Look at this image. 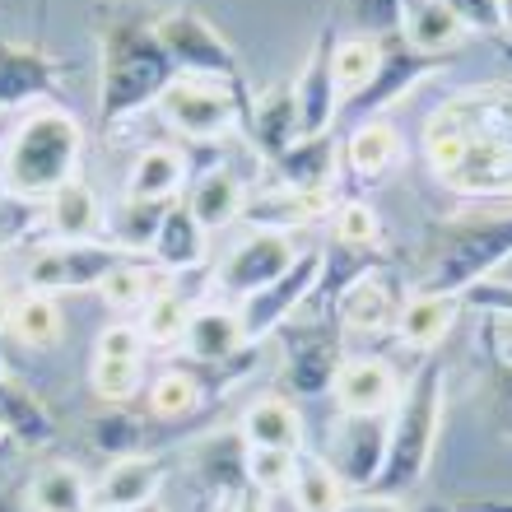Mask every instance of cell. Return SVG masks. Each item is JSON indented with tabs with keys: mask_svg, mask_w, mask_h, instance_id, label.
<instances>
[{
	"mask_svg": "<svg viewBox=\"0 0 512 512\" xmlns=\"http://www.w3.org/2000/svg\"><path fill=\"white\" fill-rule=\"evenodd\" d=\"M433 182L466 201H512V84H471L424 117Z\"/></svg>",
	"mask_w": 512,
	"mask_h": 512,
	"instance_id": "cell-1",
	"label": "cell"
},
{
	"mask_svg": "<svg viewBox=\"0 0 512 512\" xmlns=\"http://www.w3.org/2000/svg\"><path fill=\"white\" fill-rule=\"evenodd\" d=\"M177 80L173 56L163 52L159 28L140 14H112L98 28V122H131L135 112L159 103L163 89Z\"/></svg>",
	"mask_w": 512,
	"mask_h": 512,
	"instance_id": "cell-2",
	"label": "cell"
},
{
	"mask_svg": "<svg viewBox=\"0 0 512 512\" xmlns=\"http://www.w3.org/2000/svg\"><path fill=\"white\" fill-rule=\"evenodd\" d=\"M84 126L61 108H38L14 126L0 159V191L14 201H52L56 191L80 177Z\"/></svg>",
	"mask_w": 512,
	"mask_h": 512,
	"instance_id": "cell-3",
	"label": "cell"
},
{
	"mask_svg": "<svg viewBox=\"0 0 512 512\" xmlns=\"http://www.w3.org/2000/svg\"><path fill=\"white\" fill-rule=\"evenodd\" d=\"M512 256V210L508 215H471L433 224L424 238V270L415 294L461 298L480 280H494V270Z\"/></svg>",
	"mask_w": 512,
	"mask_h": 512,
	"instance_id": "cell-4",
	"label": "cell"
},
{
	"mask_svg": "<svg viewBox=\"0 0 512 512\" xmlns=\"http://www.w3.org/2000/svg\"><path fill=\"white\" fill-rule=\"evenodd\" d=\"M443 387H447L443 364L429 359L415 373V382L405 387L401 405H396V419L387 429V461H382V475L373 480L368 494L396 499L405 489H415L419 475L429 471L433 443H438V429H443Z\"/></svg>",
	"mask_w": 512,
	"mask_h": 512,
	"instance_id": "cell-5",
	"label": "cell"
},
{
	"mask_svg": "<svg viewBox=\"0 0 512 512\" xmlns=\"http://www.w3.org/2000/svg\"><path fill=\"white\" fill-rule=\"evenodd\" d=\"M159 28V42L163 52L173 56L177 75H196V80H215V84H229L238 94H247L243 84V61L233 52L224 33H219L205 14L196 10H168L154 19Z\"/></svg>",
	"mask_w": 512,
	"mask_h": 512,
	"instance_id": "cell-6",
	"label": "cell"
},
{
	"mask_svg": "<svg viewBox=\"0 0 512 512\" xmlns=\"http://www.w3.org/2000/svg\"><path fill=\"white\" fill-rule=\"evenodd\" d=\"M159 112L163 122L173 126L177 135L187 140H219L229 135L233 126H247V94L229 89V84H215V80H196V75H177L159 98Z\"/></svg>",
	"mask_w": 512,
	"mask_h": 512,
	"instance_id": "cell-7",
	"label": "cell"
},
{
	"mask_svg": "<svg viewBox=\"0 0 512 512\" xmlns=\"http://www.w3.org/2000/svg\"><path fill=\"white\" fill-rule=\"evenodd\" d=\"M443 61H447V56L415 52V47H405L401 38H382L378 75H373V80H368L354 98H345L340 117H345L350 126L378 122V117L391 108V103H401L410 89H419V84L429 80V75H438V70H443Z\"/></svg>",
	"mask_w": 512,
	"mask_h": 512,
	"instance_id": "cell-8",
	"label": "cell"
},
{
	"mask_svg": "<svg viewBox=\"0 0 512 512\" xmlns=\"http://www.w3.org/2000/svg\"><path fill=\"white\" fill-rule=\"evenodd\" d=\"M317 284H322V252H298V261L284 270L280 280L266 284V289H256V294H247L243 308H238L247 345H252L256 336H266V331H280L284 322H294V308L317 294Z\"/></svg>",
	"mask_w": 512,
	"mask_h": 512,
	"instance_id": "cell-9",
	"label": "cell"
},
{
	"mask_svg": "<svg viewBox=\"0 0 512 512\" xmlns=\"http://www.w3.org/2000/svg\"><path fill=\"white\" fill-rule=\"evenodd\" d=\"M284 340V382L298 391V396H322L340 373V322L331 326H280Z\"/></svg>",
	"mask_w": 512,
	"mask_h": 512,
	"instance_id": "cell-10",
	"label": "cell"
},
{
	"mask_svg": "<svg viewBox=\"0 0 512 512\" xmlns=\"http://www.w3.org/2000/svg\"><path fill=\"white\" fill-rule=\"evenodd\" d=\"M126 256L103 243H61L42 247L28 266V289L33 294H56V289H98Z\"/></svg>",
	"mask_w": 512,
	"mask_h": 512,
	"instance_id": "cell-11",
	"label": "cell"
},
{
	"mask_svg": "<svg viewBox=\"0 0 512 512\" xmlns=\"http://www.w3.org/2000/svg\"><path fill=\"white\" fill-rule=\"evenodd\" d=\"M289 89H294L303 135H326L331 126H336L340 89H336V33H331V28L317 33L308 61H303V70H298V84H289Z\"/></svg>",
	"mask_w": 512,
	"mask_h": 512,
	"instance_id": "cell-12",
	"label": "cell"
},
{
	"mask_svg": "<svg viewBox=\"0 0 512 512\" xmlns=\"http://www.w3.org/2000/svg\"><path fill=\"white\" fill-rule=\"evenodd\" d=\"M298 261L294 252V238L289 233H266V229H252L243 243L233 247L224 256V266H219V284L229 289V294L247 298L256 289H266L284 275V270Z\"/></svg>",
	"mask_w": 512,
	"mask_h": 512,
	"instance_id": "cell-13",
	"label": "cell"
},
{
	"mask_svg": "<svg viewBox=\"0 0 512 512\" xmlns=\"http://www.w3.org/2000/svg\"><path fill=\"white\" fill-rule=\"evenodd\" d=\"M387 461V424L378 415H345L336 429V452H331V471L340 475V485L373 489Z\"/></svg>",
	"mask_w": 512,
	"mask_h": 512,
	"instance_id": "cell-14",
	"label": "cell"
},
{
	"mask_svg": "<svg viewBox=\"0 0 512 512\" xmlns=\"http://www.w3.org/2000/svg\"><path fill=\"white\" fill-rule=\"evenodd\" d=\"M247 140H252L256 159L266 163H280L289 149L303 140V126H298V103H294V89H270V94L256 98V108L247 112Z\"/></svg>",
	"mask_w": 512,
	"mask_h": 512,
	"instance_id": "cell-15",
	"label": "cell"
},
{
	"mask_svg": "<svg viewBox=\"0 0 512 512\" xmlns=\"http://www.w3.org/2000/svg\"><path fill=\"white\" fill-rule=\"evenodd\" d=\"M331 391H336V401H340L345 415H382V410L396 401L401 382H396V373H391L387 359H378V354H359V359H345V364H340Z\"/></svg>",
	"mask_w": 512,
	"mask_h": 512,
	"instance_id": "cell-16",
	"label": "cell"
},
{
	"mask_svg": "<svg viewBox=\"0 0 512 512\" xmlns=\"http://www.w3.org/2000/svg\"><path fill=\"white\" fill-rule=\"evenodd\" d=\"M56 94V61L24 42H0V117Z\"/></svg>",
	"mask_w": 512,
	"mask_h": 512,
	"instance_id": "cell-17",
	"label": "cell"
},
{
	"mask_svg": "<svg viewBox=\"0 0 512 512\" xmlns=\"http://www.w3.org/2000/svg\"><path fill=\"white\" fill-rule=\"evenodd\" d=\"M326 210H331V191H294V187H270L243 205L247 224L266 233L303 229L312 219H322Z\"/></svg>",
	"mask_w": 512,
	"mask_h": 512,
	"instance_id": "cell-18",
	"label": "cell"
},
{
	"mask_svg": "<svg viewBox=\"0 0 512 512\" xmlns=\"http://www.w3.org/2000/svg\"><path fill=\"white\" fill-rule=\"evenodd\" d=\"M163 485V466L149 457H122L112 461L108 475L98 480L94 489V508L98 512H135V508H149L154 494Z\"/></svg>",
	"mask_w": 512,
	"mask_h": 512,
	"instance_id": "cell-19",
	"label": "cell"
},
{
	"mask_svg": "<svg viewBox=\"0 0 512 512\" xmlns=\"http://www.w3.org/2000/svg\"><path fill=\"white\" fill-rule=\"evenodd\" d=\"M336 163H340V145L336 135H303L280 163H270L275 187H294V191H331L336 182Z\"/></svg>",
	"mask_w": 512,
	"mask_h": 512,
	"instance_id": "cell-20",
	"label": "cell"
},
{
	"mask_svg": "<svg viewBox=\"0 0 512 512\" xmlns=\"http://www.w3.org/2000/svg\"><path fill=\"white\" fill-rule=\"evenodd\" d=\"M182 340H187V354L196 359V364H229L233 354L247 345L243 317H238L233 308H201V312H191Z\"/></svg>",
	"mask_w": 512,
	"mask_h": 512,
	"instance_id": "cell-21",
	"label": "cell"
},
{
	"mask_svg": "<svg viewBox=\"0 0 512 512\" xmlns=\"http://www.w3.org/2000/svg\"><path fill=\"white\" fill-rule=\"evenodd\" d=\"M243 205H247V191H243V177L233 173V168H210V173H201L187 196V210L196 215V224H201L205 233L229 229L233 219L243 215Z\"/></svg>",
	"mask_w": 512,
	"mask_h": 512,
	"instance_id": "cell-22",
	"label": "cell"
},
{
	"mask_svg": "<svg viewBox=\"0 0 512 512\" xmlns=\"http://www.w3.org/2000/svg\"><path fill=\"white\" fill-rule=\"evenodd\" d=\"M396 298H391L387 280L378 275H359L354 284H345L336 298V322L345 331H368V336H378L387 326H396Z\"/></svg>",
	"mask_w": 512,
	"mask_h": 512,
	"instance_id": "cell-23",
	"label": "cell"
},
{
	"mask_svg": "<svg viewBox=\"0 0 512 512\" xmlns=\"http://www.w3.org/2000/svg\"><path fill=\"white\" fill-rule=\"evenodd\" d=\"M243 443L261 452H303V415L284 396H266L243 415Z\"/></svg>",
	"mask_w": 512,
	"mask_h": 512,
	"instance_id": "cell-24",
	"label": "cell"
},
{
	"mask_svg": "<svg viewBox=\"0 0 512 512\" xmlns=\"http://www.w3.org/2000/svg\"><path fill=\"white\" fill-rule=\"evenodd\" d=\"M457 312H461V298L415 294L396 312V340L410 345V350H433V345H443L447 331L457 326Z\"/></svg>",
	"mask_w": 512,
	"mask_h": 512,
	"instance_id": "cell-25",
	"label": "cell"
},
{
	"mask_svg": "<svg viewBox=\"0 0 512 512\" xmlns=\"http://www.w3.org/2000/svg\"><path fill=\"white\" fill-rule=\"evenodd\" d=\"M396 38H401L405 47H415V52L452 56L461 47V38H466V28L457 24V14L447 10L443 0H419V5L405 10L401 33H396Z\"/></svg>",
	"mask_w": 512,
	"mask_h": 512,
	"instance_id": "cell-26",
	"label": "cell"
},
{
	"mask_svg": "<svg viewBox=\"0 0 512 512\" xmlns=\"http://www.w3.org/2000/svg\"><path fill=\"white\" fill-rule=\"evenodd\" d=\"M182 182H187V159L168 145H154L131 163V173H126V196H131V201L173 205V196L182 191Z\"/></svg>",
	"mask_w": 512,
	"mask_h": 512,
	"instance_id": "cell-27",
	"label": "cell"
},
{
	"mask_svg": "<svg viewBox=\"0 0 512 512\" xmlns=\"http://www.w3.org/2000/svg\"><path fill=\"white\" fill-rule=\"evenodd\" d=\"M47 224L61 243H89L103 224V210H98V196L89 182H66V187L56 191L52 201H47Z\"/></svg>",
	"mask_w": 512,
	"mask_h": 512,
	"instance_id": "cell-28",
	"label": "cell"
},
{
	"mask_svg": "<svg viewBox=\"0 0 512 512\" xmlns=\"http://www.w3.org/2000/svg\"><path fill=\"white\" fill-rule=\"evenodd\" d=\"M205 238H210V233L196 224V215H191L187 205H168L163 229L149 252L159 256V266H168V270H196L205 261Z\"/></svg>",
	"mask_w": 512,
	"mask_h": 512,
	"instance_id": "cell-29",
	"label": "cell"
},
{
	"mask_svg": "<svg viewBox=\"0 0 512 512\" xmlns=\"http://www.w3.org/2000/svg\"><path fill=\"white\" fill-rule=\"evenodd\" d=\"M396 159H401V135H396V126H387V122L354 126L350 140H345V163H350V173L364 177V182L391 173Z\"/></svg>",
	"mask_w": 512,
	"mask_h": 512,
	"instance_id": "cell-30",
	"label": "cell"
},
{
	"mask_svg": "<svg viewBox=\"0 0 512 512\" xmlns=\"http://www.w3.org/2000/svg\"><path fill=\"white\" fill-rule=\"evenodd\" d=\"M28 499H33L38 512H89L94 508V489H89L84 471H75V466H42L33 475Z\"/></svg>",
	"mask_w": 512,
	"mask_h": 512,
	"instance_id": "cell-31",
	"label": "cell"
},
{
	"mask_svg": "<svg viewBox=\"0 0 512 512\" xmlns=\"http://www.w3.org/2000/svg\"><path fill=\"white\" fill-rule=\"evenodd\" d=\"M5 326L14 331V340L19 345H28V350H52L56 340H61V308H56L52 294H33L28 289L19 303L10 308V317H5Z\"/></svg>",
	"mask_w": 512,
	"mask_h": 512,
	"instance_id": "cell-32",
	"label": "cell"
},
{
	"mask_svg": "<svg viewBox=\"0 0 512 512\" xmlns=\"http://www.w3.org/2000/svg\"><path fill=\"white\" fill-rule=\"evenodd\" d=\"M294 503L303 512H340L345 508V485L340 475L331 471V461L322 457H298V471H294Z\"/></svg>",
	"mask_w": 512,
	"mask_h": 512,
	"instance_id": "cell-33",
	"label": "cell"
},
{
	"mask_svg": "<svg viewBox=\"0 0 512 512\" xmlns=\"http://www.w3.org/2000/svg\"><path fill=\"white\" fill-rule=\"evenodd\" d=\"M378 61H382V38H373V33L336 38V89H340V103L354 98L368 80H373V75H378Z\"/></svg>",
	"mask_w": 512,
	"mask_h": 512,
	"instance_id": "cell-34",
	"label": "cell"
},
{
	"mask_svg": "<svg viewBox=\"0 0 512 512\" xmlns=\"http://www.w3.org/2000/svg\"><path fill=\"white\" fill-rule=\"evenodd\" d=\"M201 405V382L191 368H173L149 387V415L154 419H182Z\"/></svg>",
	"mask_w": 512,
	"mask_h": 512,
	"instance_id": "cell-35",
	"label": "cell"
},
{
	"mask_svg": "<svg viewBox=\"0 0 512 512\" xmlns=\"http://www.w3.org/2000/svg\"><path fill=\"white\" fill-rule=\"evenodd\" d=\"M163 215H168V205L159 201H131L126 196L117 205V215H112V233H117V247H154L163 229Z\"/></svg>",
	"mask_w": 512,
	"mask_h": 512,
	"instance_id": "cell-36",
	"label": "cell"
},
{
	"mask_svg": "<svg viewBox=\"0 0 512 512\" xmlns=\"http://www.w3.org/2000/svg\"><path fill=\"white\" fill-rule=\"evenodd\" d=\"M98 294H103V303H108L112 312H135V308H145L159 289H154V280H149L145 266L122 261L117 270H108V280L98 284Z\"/></svg>",
	"mask_w": 512,
	"mask_h": 512,
	"instance_id": "cell-37",
	"label": "cell"
},
{
	"mask_svg": "<svg viewBox=\"0 0 512 512\" xmlns=\"http://www.w3.org/2000/svg\"><path fill=\"white\" fill-rule=\"evenodd\" d=\"M0 424L14 429L19 438H28V443H47V433H52V424H47V415H42V405L33 401L28 391L10 387V382H0Z\"/></svg>",
	"mask_w": 512,
	"mask_h": 512,
	"instance_id": "cell-38",
	"label": "cell"
},
{
	"mask_svg": "<svg viewBox=\"0 0 512 512\" xmlns=\"http://www.w3.org/2000/svg\"><path fill=\"white\" fill-rule=\"evenodd\" d=\"M187 303L177 294H168V289H159V294L145 303V322H140V336H145V345H173V340H182V331H187Z\"/></svg>",
	"mask_w": 512,
	"mask_h": 512,
	"instance_id": "cell-39",
	"label": "cell"
},
{
	"mask_svg": "<svg viewBox=\"0 0 512 512\" xmlns=\"http://www.w3.org/2000/svg\"><path fill=\"white\" fill-rule=\"evenodd\" d=\"M443 5L457 14V24L466 33L508 42V0H443Z\"/></svg>",
	"mask_w": 512,
	"mask_h": 512,
	"instance_id": "cell-40",
	"label": "cell"
},
{
	"mask_svg": "<svg viewBox=\"0 0 512 512\" xmlns=\"http://www.w3.org/2000/svg\"><path fill=\"white\" fill-rule=\"evenodd\" d=\"M331 233H336V247L373 252V243H378V215L359 201H345L331 210Z\"/></svg>",
	"mask_w": 512,
	"mask_h": 512,
	"instance_id": "cell-41",
	"label": "cell"
},
{
	"mask_svg": "<svg viewBox=\"0 0 512 512\" xmlns=\"http://www.w3.org/2000/svg\"><path fill=\"white\" fill-rule=\"evenodd\" d=\"M298 471L294 452H261V447H247V485L256 494H275V489H289Z\"/></svg>",
	"mask_w": 512,
	"mask_h": 512,
	"instance_id": "cell-42",
	"label": "cell"
},
{
	"mask_svg": "<svg viewBox=\"0 0 512 512\" xmlns=\"http://www.w3.org/2000/svg\"><path fill=\"white\" fill-rule=\"evenodd\" d=\"M94 391L108 405H122L140 391V359H94V373H89Z\"/></svg>",
	"mask_w": 512,
	"mask_h": 512,
	"instance_id": "cell-43",
	"label": "cell"
},
{
	"mask_svg": "<svg viewBox=\"0 0 512 512\" xmlns=\"http://www.w3.org/2000/svg\"><path fill=\"white\" fill-rule=\"evenodd\" d=\"M410 5H419V0H354V14L373 38H396Z\"/></svg>",
	"mask_w": 512,
	"mask_h": 512,
	"instance_id": "cell-44",
	"label": "cell"
},
{
	"mask_svg": "<svg viewBox=\"0 0 512 512\" xmlns=\"http://www.w3.org/2000/svg\"><path fill=\"white\" fill-rule=\"evenodd\" d=\"M466 308H480V312H494V317H512V284L508 280H480L475 289L461 294Z\"/></svg>",
	"mask_w": 512,
	"mask_h": 512,
	"instance_id": "cell-45",
	"label": "cell"
},
{
	"mask_svg": "<svg viewBox=\"0 0 512 512\" xmlns=\"http://www.w3.org/2000/svg\"><path fill=\"white\" fill-rule=\"evenodd\" d=\"M135 433H140V429H135L131 419H122V415H103V419H94V443L103 447V452H117V461L131 457Z\"/></svg>",
	"mask_w": 512,
	"mask_h": 512,
	"instance_id": "cell-46",
	"label": "cell"
},
{
	"mask_svg": "<svg viewBox=\"0 0 512 512\" xmlns=\"http://www.w3.org/2000/svg\"><path fill=\"white\" fill-rule=\"evenodd\" d=\"M140 354H145V336H140V326H108V331L98 336L94 359H140Z\"/></svg>",
	"mask_w": 512,
	"mask_h": 512,
	"instance_id": "cell-47",
	"label": "cell"
},
{
	"mask_svg": "<svg viewBox=\"0 0 512 512\" xmlns=\"http://www.w3.org/2000/svg\"><path fill=\"white\" fill-rule=\"evenodd\" d=\"M494 396H499V405H503V429L512 433V368L499 364V382H494ZM485 512H512V503H494V508H485Z\"/></svg>",
	"mask_w": 512,
	"mask_h": 512,
	"instance_id": "cell-48",
	"label": "cell"
},
{
	"mask_svg": "<svg viewBox=\"0 0 512 512\" xmlns=\"http://www.w3.org/2000/svg\"><path fill=\"white\" fill-rule=\"evenodd\" d=\"M340 512H405V508H396V499H378V494H354V499H345Z\"/></svg>",
	"mask_w": 512,
	"mask_h": 512,
	"instance_id": "cell-49",
	"label": "cell"
},
{
	"mask_svg": "<svg viewBox=\"0 0 512 512\" xmlns=\"http://www.w3.org/2000/svg\"><path fill=\"white\" fill-rule=\"evenodd\" d=\"M494 354H499V364L512 368V317H499V326H494Z\"/></svg>",
	"mask_w": 512,
	"mask_h": 512,
	"instance_id": "cell-50",
	"label": "cell"
},
{
	"mask_svg": "<svg viewBox=\"0 0 512 512\" xmlns=\"http://www.w3.org/2000/svg\"><path fill=\"white\" fill-rule=\"evenodd\" d=\"M233 512H270V508H266V494H256V489L247 485L243 494L233 499Z\"/></svg>",
	"mask_w": 512,
	"mask_h": 512,
	"instance_id": "cell-51",
	"label": "cell"
},
{
	"mask_svg": "<svg viewBox=\"0 0 512 512\" xmlns=\"http://www.w3.org/2000/svg\"><path fill=\"white\" fill-rule=\"evenodd\" d=\"M415 512H452V508H447V503H419Z\"/></svg>",
	"mask_w": 512,
	"mask_h": 512,
	"instance_id": "cell-52",
	"label": "cell"
},
{
	"mask_svg": "<svg viewBox=\"0 0 512 512\" xmlns=\"http://www.w3.org/2000/svg\"><path fill=\"white\" fill-rule=\"evenodd\" d=\"M508 52H512V0H508Z\"/></svg>",
	"mask_w": 512,
	"mask_h": 512,
	"instance_id": "cell-53",
	"label": "cell"
},
{
	"mask_svg": "<svg viewBox=\"0 0 512 512\" xmlns=\"http://www.w3.org/2000/svg\"><path fill=\"white\" fill-rule=\"evenodd\" d=\"M5 140H10V135H5V122H0V149H5Z\"/></svg>",
	"mask_w": 512,
	"mask_h": 512,
	"instance_id": "cell-54",
	"label": "cell"
},
{
	"mask_svg": "<svg viewBox=\"0 0 512 512\" xmlns=\"http://www.w3.org/2000/svg\"><path fill=\"white\" fill-rule=\"evenodd\" d=\"M135 512H159V508H154V503H149V508H135Z\"/></svg>",
	"mask_w": 512,
	"mask_h": 512,
	"instance_id": "cell-55",
	"label": "cell"
}]
</instances>
